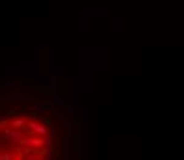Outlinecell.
I'll return each mask as SVG.
<instances>
[{
  "mask_svg": "<svg viewBox=\"0 0 184 160\" xmlns=\"http://www.w3.org/2000/svg\"><path fill=\"white\" fill-rule=\"evenodd\" d=\"M4 132H6V138H8V140H11L13 143H19V145H20L22 138H24V130H17V128H4ZM6 138H4V140H6Z\"/></svg>",
  "mask_w": 184,
  "mask_h": 160,
  "instance_id": "obj_1",
  "label": "cell"
},
{
  "mask_svg": "<svg viewBox=\"0 0 184 160\" xmlns=\"http://www.w3.org/2000/svg\"><path fill=\"white\" fill-rule=\"evenodd\" d=\"M20 145L32 149V147H43L45 142H43V138H39V136H24V138H22V142H20Z\"/></svg>",
  "mask_w": 184,
  "mask_h": 160,
  "instance_id": "obj_2",
  "label": "cell"
},
{
  "mask_svg": "<svg viewBox=\"0 0 184 160\" xmlns=\"http://www.w3.org/2000/svg\"><path fill=\"white\" fill-rule=\"evenodd\" d=\"M8 127L9 128H17V130H24L26 119H11V121H8Z\"/></svg>",
  "mask_w": 184,
  "mask_h": 160,
  "instance_id": "obj_3",
  "label": "cell"
},
{
  "mask_svg": "<svg viewBox=\"0 0 184 160\" xmlns=\"http://www.w3.org/2000/svg\"><path fill=\"white\" fill-rule=\"evenodd\" d=\"M0 160H13V153H11V151H4V153H0Z\"/></svg>",
  "mask_w": 184,
  "mask_h": 160,
  "instance_id": "obj_4",
  "label": "cell"
},
{
  "mask_svg": "<svg viewBox=\"0 0 184 160\" xmlns=\"http://www.w3.org/2000/svg\"><path fill=\"white\" fill-rule=\"evenodd\" d=\"M6 127H8V121H6V119H2V121H0V130H4Z\"/></svg>",
  "mask_w": 184,
  "mask_h": 160,
  "instance_id": "obj_5",
  "label": "cell"
},
{
  "mask_svg": "<svg viewBox=\"0 0 184 160\" xmlns=\"http://www.w3.org/2000/svg\"><path fill=\"white\" fill-rule=\"evenodd\" d=\"M2 119H4V113H2V112H0V121H2Z\"/></svg>",
  "mask_w": 184,
  "mask_h": 160,
  "instance_id": "obj_6",
  "label": "cell"
}]
</instances>
